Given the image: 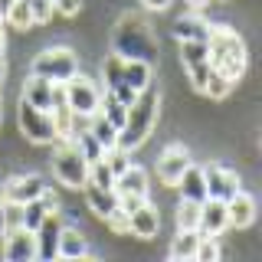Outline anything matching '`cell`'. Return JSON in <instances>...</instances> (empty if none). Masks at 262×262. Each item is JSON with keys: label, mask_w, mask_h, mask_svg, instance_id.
<instances>
[{"label": "cell", "mask_w": 262, "mask_h": 262, "mask_svg": "<svg viewBox=\"0 0 262 262\" xmlns=\"http://www.w3.org/2000/svg\"><path fill=\"white\" fill-rule=\"evenodd\" d=\"M174 36H177V43H184V39H207L210 23L200 20V16H180L174 23Z\"/></svg>", "instance_id": "cb8c5ba5"}, {"label": "cell", "mask_w": 262, "mask_h": 262, "mask_svg": "<svg viewBox=\"0 0 262 262\" xmlns=\"http://www.w3.org/2000/svg\"><path fill=\"white\" fill-rule=\"evenodd\" d=\"M226 200H216V196H207L200 203V233L203 236H220L226 229Z\"/></svg>", "instance_id": "2e32d148"}, {"label": "cell", "mask_w": 262, "mask_h": 262, "mask_svg": "<svg viewBox=\"0 0 262 262\" xmlns=\"http://www.w3.org/2000/svg\"><path fill=\"white\" fill-rule=\"evenodd\" d=\"M174 187L180 190V200H193V203H203V200H207V180H203V167H196L193 161L187 164V170L180 174V180H177Z\"/></svg>", "instance_id": "e0dca14e"}, {"label": "cell", "mask_w": 262, "mask_h": 262, "mask_svg": "<svg viewBox=\"0 0 262 262\" xmlns=\"http://www.w3.org/2000/svg\"><path fill=\"white\" fill-rule=\"evenodd\" d=\"M4 259L7 262H33L36 259V236L27 226L4 229Z\"/></svg>", "instance_id": "ba28073f"}, {"label": "cell", "mask_w": 262, "mask_h": 262, "mask_svg": "<svg viewBox=\"0 0 262 262\" xmlns=\"http://www.w3.org/2000/svg\"><path fill=\"white\" fill-rule=\"evenodd\" d=\"M46 190V180L39 174H23V177H10L4 187V200H16V203H27L36 200L39 193Z\"/></svg>", "instance_id": "9a60e30c"}, {"label": "cell", "mask_w": 262, "mask_h": 262, "mask_svg": "<svg viewBox=\"0 0 262 262\" xmlns=\"http://www.w3.org/2000/svg\"><path fill=\"white\" fill-rule=\"evenodd\" d=\"M177 229H200V203L180 200L177 203Z\"/></svg>", "instance_id": "4316f807"}, {"label": "cell", "mask_w": 262, "mask_h": 262, "mask_svg": "<svg viewBox=\"0 0 262 262\" xmlns=\"http://www.w3.org/2000/svg\"><path fill=\"white\" fill-rule=\"evenodd\" d=\"M0 233H4V196H0Z\"/></svg>", "instance_id": "f35d334b"}, {"label": "cell", "mask_w": 262, "mask_h": 262, "mask_svg": "<svg viewBox=\"0 0 262 262\" xmlns=\"http://www.w3.org/2000/svg\"><path fill=\"white\" fill-rule=\"evenodd\" d=\"M161 229V213L151 207V200H144L138 210L128 213V233L138 236V239H151V236H158Z\"/></svg>", "instance_id": "5bb4252c"}, {"label": "cell", "mask_w": 262, "mask_h": 262, "mask_svg": "<svg viewBox=\"0 0 262 262\" xmlns=\"http://www.w3.org/2000/svg\"><path fill=\"white\" fill-rule=\"evenodd\" d=\"M59 233H62V220H59V210H56L33 229V236H36V259L53 262L59 256Z\"/></svg>", "instance_id": "30bf717a"}, {"label": "cell", "mask_w": 262, "mask_h": 262, "mask_svg": "<svg viewBox=\"0 0 262 262\" xmlns=\"http://www.w3.org/2000/svg\"><path fill=\"white\" fill-rule=\"evenodd\" d=\"M30 72H33V76H43L49 82H56V85H62L69 76L79 72V59H76V53H72L69 46H49V49H43V53L33 59Z\"/></svg>", "instance_id": "277c9868"}, {"label": "cell", "mask_w": 262, "mask_h": 262, "mask_svg": "<svg viewBox=\"0 0 262 262\" xmlns=\"http://www.w3.org/2000/svg\"><path fill=\"white\" fill-rule=\"evenodd\" d=\"M85 121H89V131H92V138L102 144V151H108V147L118 144V128H115L102 112H95L92 118H85Z\"/></svg>", "instance_id": "603a6c76"}, {"label": "cell", "mask_w": 262, "mask_h": 262, "mask_svg": "<svg viewBox=\"0 0 262 262\" xmlns=\"http://www.w3.org/2000/svg\"><path fill=\"white\" fill-rule=\"evenodd\" d=\"M62 95H66V105L72 108V115L82 118V121L92 118L98 112V105H102V89H98L92 79L79 76V72L62 82Z\"/></svg>", "instance_id": "5b68a950"}, {"label": "cell", "mask_w": 262, "mask_h": 262, "mask_svg": "<svg viewBox=\"0 0 262 262\" xmlns=\"http://www.w3.org/2000/svg\"><path fill=\"white\" fill-rule=\"evenodd\" d=\"M141 4L147 7V10H167V7H170V0H141Z\"/></svg>", "instance_id": "e575fe53"}, {"label": "cell", "mask_w": 262, "mask_h": 262, "mask_svg": "<svg viewBox=\"0 0 262 262\" xmlns=\"http://www.w3.org/2000/svg\"><path fill=\"white\" fill-rule=\"evenodd\" d=\"M229 92H233V82H229L226 76H220V72H213L210 69V79H207V89H203V95H210V98H226Z\"/></svg>", "instance_id": "f546056e"}, {"label": "cell", "mask_w": 262, "mask_h": 262, "mask_svg": "<svg viewBox=\"0 0 262 262\" xmlns=\"http://www.w3.org/2000/svg\"><path fill=\"white\" fill-rule=\"evenodd\" d=\"M23 98H27L30 105H36V108L49 112V108H53V102H56V82H49V79L33 76V72H30L27 85H23Z\"/></svg>", "instance_id": "ac0fdd59"}, {"label": "cell", "mask_w": 262, "mask_h": 262, "mask_svg": "<svg viewBox=\"0 0 262 262\" xmlns=\"http://www.w3.org/2000/svg\"><path fill=\"white\" fill-rule=\"evenodd\" d=\"M196 243H200V229H177L167 256L174 262H190L193 252H196Z\"/></svg>", "instance_id": "7402d4cb"}, {"label": "cell", "mask_w": 262, "mask_h": 262, "mask_svg": "<svg viewBox=\"0 0 262 262\" xmlns=\"http://www.w3.org/2000/svg\"><path fill=\"white\" fill-rule=\"evenodd\" d=\"M187 164H190V151H187L184 144L164 147V154L158 158V177H161V184L174 187L177 180H180V174L187 170Z\"/></svg>", "instance_id": "8fae6325"}, {"label": "cell", "mask_w": 262, "mask_h": 262, "mask_svg": "<svg viewBox=\"0 0 262 262\" xmlns=\"http://www.w3.org/2000/svg\"><path fill=\"white\" fill-rule=\"evenodd\" d=\"M203 180H207V196H216V200H229L236 190H243L239 174L223 167V164H207L203 167Z\"/></svg>", "instance_id": "9c48e42d"}, {"label": "cell", "mask_w": 262, "mask_h": 262, "mask_svg": "<svg viewBox=\"0 0 262 262\" xmlns=\"http://www.w3.org/2000/svg\"><path fill=\"white\" fill-rule=\"evenodd\" d=\"M10 4H13V0H0V20H4V13L10 10Z\"/></svg>", "instance_id": "d590c367"}, {"label": "cell", "mask_w": 262, "mask_h": 262, "mask_svg": "<svg viewBox=\"0 0 262 262\" xmlns=\"http://www.w3.org/2000/svg\"><path fill=\"white\" fill-rule=\"evenodd\" d=\"M207 49H210V69L220 72V76H226L236 85L246 72V62H249L243 36L229 27H210Z\"/></svg>", "instance_id": "6da1fadb"}, {"label": "cell", "mask_w": 262, "mask_h": 262, "mask_svg": "<svg viewBox=\"0 0 262 262\" xmlns=\"http://www.w3.org/2000/svg\"><path fill=\"white\" fill-rule=\"evenodd\" d=\"M30 10H33V23H46V20H53V4L49 0H30Z\"/></svg>", "instance_id": "1f68e13d"}, {"label": "cell", "mask_w": 262, "mask_h": 262, "mask_svg": "<svg viewBox=\"0 0 262 262\" xmlns=\"http://www.w3.org/2000/svg\"><path fill=\"white\" fill-rule=\"evenodd\" d=\"M121 82L131 92H141L151 85V62L147 59H125L121 62Z\"/></svg>", "instance_id": "ffe728a7"}, {"label": "cell", "mask_w": 262, "mask_h": 262, "mask_svg": "<svg viewBox=\"0 0 262 262\" xmlns=\"http://www.w3.org/2000/svg\"><path fill=\"white\" fill-rule=\"evenodd\" d=\"M0 23H4V20H0Z\"/></svg>", "instance_id": "ee69618b"}, {"label": "cell", "mask_w": 262, "mask_h": 262, "mask_svg": "<svg viewBox=\"0 0 262 262\" xmlns=\"http://www.w3.org/2000/svg\"><path fill=\"white\" fill-rule=\"evenodd\" d=\"M193 262H220V243H216V236H203V233H200V243H196Z\"/></svg>", "instance_id": "f1b7e54d"}, {"label": "cell", "mask_w": 262, "mask_h": 262, "mask_svg": "<svg viewBox=\"0 0 262 262\" xmlns=\"http://www.w3.org/2000/svg\"><path fill=\"white\" fill-rule=\"evenodd\" d=\"M49 4H56V0H49Z\"/></svg>", "instance_id": "b9f144b4"}, {"label": "cell", "mask_w": 262, "mask_h": 262, "mask_svg": "<svg viewBox=\"0 0 262 262\" xmlns=\"http://www.w3.org/2000/svg\"><path fill=\"white\" fill-rule=\"evenodd\" d=\"M53 170L59 177V184L72 187V190H82L89 180V161L85 154L76 147L72 138H59L56 141V151H53Z\"/></svg>", "instance_id": "3957f363"}, {"label": "cell", "mask_w": 262, "mask_h": 262, "mask_svg": "<svg viewBox=\"0 0 262 262\" xmlns=\"http://www.w3.org/2000/svg\"><path fill=\"white\" fill-rule=\"evenodd\" d=\"M98 112H102L115 128H121V125H125V115H128V105L121 102V98H115L112 92H102V105H98Z\"/></svg>", "instance_id": "d4e9b609"}, {"label": "cell", "mask_w": 262, "mask_h": 262, "mask_svg": "<svg viewBox=\"0 0 262 262\" xmlns=\"http://www.w3.org/2000/svg\"><path fill=\"white\" fill-rule=\"evenodd\" d=\"M0 115H4V85H0Z\"/></svg>", "instance_id": "ab89813d"}, {"label": "cell", "mask_w": 262, "mask_h": 262, "mask_svg": "<svg viewBox=\"0 0 262 262\" xmlns=\"http://www.w3.org/2000/svg\"><path fill=\"white\" fill-rule=\"evenodd\" d=\"M158 105H161V98H158V92H154L151 85L135 95V102L128 105L125 125L118 128V147L135 151V147H141L147 138H151L154 125H158Z\"/></svg>", "instance_id": "7a4b0ae2"}, {"label": "cell", "mask_w": 262, "mask_h": 262, "mask_svg": "<svg viewBox=\"0 0 262 262\" xmlns=\"http://www.w3.org/2000/svg\"><path fill=\"white\" fill-rule=\"evenodd\" d=\"M4 20L10 23V27H16V30H30V27H36V23H33L30 0H13V4H10V10L4 13Z\"/></svg>", "instance_id": "484cf974"}, {"label": "cell", "mask_w": 262, "mask_h": 262, "mask_svg": "<svg viewBox=\"0 0 262 262\" xmlns=\"http://www.w3.org/2000/svg\"><path fill=\"white\" fill-rule=\"evenodd\" d=\"M4 76H7V62H4V56H0V85H4Z\"/></svg>", "instance_id": "8d00e7d4"}, {"label": "cell", "mask_w": 262, "mask_h": 262, "mask_svg": "<svg viewBox=\"0 0 262 262\" xmlns=\"http://www.w3.org/2000/svg\"><path fill=\"white\" fill-rule=\"evenodd\" d=\"M226 223L233 226V229H246V226L256 223V196L236 190L226 200Z\"/></svg>", "instance_id": "4fadbf2b"}, {"label": "cell", "mask_w": 262, "mask_h": 262, "mask_svg": "<svg viewBox=\"0 0 262 262\" xmlns=\"http://www.w3.org/2000/svg\"><path fill=\"white\" fill-rule=\"evenodd\" d=\"M53 10H56V13H62V16H76V13L82 10V0H56Z\"/></svg>", "instance_id": "836d02e7"}, {"label": "cell", "mask_w": 262, "mask_h": 262, "mask_svg": "<svg viewBox=\"0 0 262 262\" xmlns=\"http://www.w3.org/2000/svg\"><path fill=\"white\" fill-rule=\"evenodd\" d=\"M0 236H4V233H0Z\"/></svg>", "instance_id": "7bdbcfd3"}, {"label": "cell", "mask_w": 262, "mask_h": 262, "mask_svg": "<svg viewBox=\"0 0 262 262\" xmlns=\"http://www.w3.org/2000/svg\"><path fill=\"white\" fill-rule=\"evenodd\" d=\"M16 121H20V131L27 135V141H33V144H56V141H59V135H56V121H53V112L36 108V105L27 102V98H20Z\"/></svg>", "instance_id": "8992f818"}, {"label": "cell", "mask_w": 262, "mask_h": 262, "mask_svg": "<svg viewBox=\"0 0 262 262\" xmlns=\"http://www.w3.org/2000/svg\"><path fill=\"white\" fill-rule=\"evenodd\" d=\"M102 158H105V164L112 167V174H121V170H125L128 164H131V151H125V147L115 144V147H108V151L102 154Z\"/></svg>", "instance_id": "4dcf8cb0"}, {"label": "cell", "mask_w": 262, "mask_h": 262, "mask_svg": "<svg viewBox=\"0 0 262 262\" xmlns=\"http://www.w3.org/2000/svg\"><path fill=\"white\" fill-rule=\"evenodd\" d=\"M180 62L187 69V79L196 92L207 89V79H210V49H207V39H184L180 43Z\"/></svg>", "instance_id": "52a82bcc"}, {"label": "cell", "mask_w": 262, "mask_h": 262, "mask_svg": "<svg viewBox=\"0 0 262 262\" xmlns=\"http://www.w3.org/2000/svg\"><path fill=\"white\" fill-rule=\"evenodd\" d=\"M85 184H95V187H115V174H112V167L105 164V158H98L89 164V180Z\"/></svg>", "instance_id": "83f0119b"}, {"label": "cell", "mask_w": 262, "mask_h": 262, "mask_svg": "<svg viewBox=\"0 0 262 262\" xmlns=\"http://www.w3.org/2000/svg\"><path fill=\"white\" fill-rule=\"evenodd\" d=\"M115 193L121 196H138V200H147L151 193V184H147V170L138 167V164H128L121 174H115Z\"/></svg>", "instance_id": "7c38bea8"}, {"label": "cell", "mask_w": 262, "mask_h": 262, "mask_svg": "<svg viewBox=\"0 0 262 262\" xmlns=\"http://www.w3.org/2000/svg\"><path fill=\"white\" fill-rule=\"evenodd\" d=\"M82 193H85V203L89 210L95 213V216H108V213L118 207V193H115V187H95V184H85L82 187Z\"/></svg>", "instance_id": "d6986e66"}, {"label": "cell", "mask_w": 262, "mask_h": 262, "mask_svg": "<svg viewBox=\"0 0 262 262\" xmlns=\"http://www.w3.org/2000/svg\"><path fill=\"white\" fill-rule=\"evenodd\" d=\"M4 46H7V36H4V27H0V56H4Z\"/></svg>", "instance_id": "74e56055"}, {"label": "cell", "mask_w": 262, "mask_h": 262, "mask_svg": "<svg viewBox=\"0 0 262 262\" xmlns=\"http://www.w3.org/2000/svg\"><path fill=\"white\" fill-rule=\"evenodd\" d=\"M105 223H108L112 233H128V213L121 210V207H115L108 216H105Z\"/></svg>", "instance_id": "d6a6232c"}, {"label": "cell", "mask_w": 262, "mask_h": 262, "mask_svg": "<svg viewBox=\"0 0 262 262\" xmlns=\"http://www.w3.org/2000/svg\"><path fill=\"white\" fill-rule=\"evenodd\" d=\"M190 4H193V7H203V4H210V0H190Z\"/></svg>", "instance_id": "60d3db41"}, {"label": "cell", "mask_w": 262, "mask_h": 262, "mask_svg": "<svg viewBox=\"0 0 262 262\" xmlns=\"http://www.w3.org/2000/svg\"><path fill=\"white\" fill-rule=\"evenodd\" d=\"M85 256H89L85 236H82L79 229H72V226H62V233H59V256L56 259H85Z\"/></svg>", "instance_id": "44dd1931"}]
</instances>
